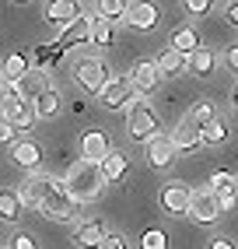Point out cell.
Here are the masks:
<instances>
[{"label":"cell","mask_w":238,"mask_h":249,"mask_svg":"<svg viewBox=\"0 0 238 249\" xmlns=\"http://www.w3.org/2000/svg\"><path fill=\"white\" fill-rule=\"evenodd\" d=\"M189 218L196 225H214L221 218V200L214 190H193V200H189Z\"/></svg>","instance_id":"obj_8"},{"label":"cell","mask_w":238,"mask_h":249,"mask_svg":"<svg viewBox=\"0 0 238 249\" xmlns=\"http://www.w3.org/2000/svg\"><path fill=\"white\" fill-rule=\"evenodd\" d=\"M84 42H91V18H77L74 25H67L60 32V39H56L60 49H74V46H84Z\"/></svg>","instance_id":"obj_16"},{"label":"cell","mask_w":238,"mask_h":249,"mask_svg":"<svg viewBox=\"0 0 238 249\" xmlns=\"http://www.w3.org/2000/svg\"><path fill=\"white\" fill-rule=\"evenodd\" d=\"M126 11H130V0H98V14L105 21H116V18L126 21Z\"/></svg>","instance_id":"obj_26"},{"label":"cell","mask_w":238,"mask_h":249,"mask_svg":"<svg viewBox=\"0 0 238 249\" xmlns=\"http://www.w3.org/2000/svg\"><path fill=\"white\" fill-rule=\"evenodd\" d=\"M182 7L193 14V18H200V14H207L214 7V0H182Z\"/></svg>","instance_id":"obj_34"},{"label":"cell","mask_w":238,"mask_h":249,"mask_svg":"<svg viewBox=\"0 0 238 249\" xmlns=\"http://www.w3.org/2000/svg\"><path fill=\"white\" fill-rule=\"evenodd\" d=\"M102 190H105V176H102V165L84 161V158L70 165V172H67V193H70L77 204H91V200H98Z\"/></svg>","instance_id":"obj_1"},{"label":"cell","mask_w":238,"mask_h":249,"mask_svg":"<svg viewBox=\"0 0 238 249\" xmlns=\"http://www.w3.org/2000/svg\"><path fill=\"white\" fill-rule=\"evenodd\" d=\"M32 71L28 63V53H21V49H14V53L4 60V85H21V77Z\"/></svg>","instance_id":"obj_19"},{"label":"cell","mask_w":238,"mask_h":249,"mask_svg":"<svg viewBox=\"0 0 238 249\" xmlns=\"http://www.w3.org/2000/svg\"><path fill=\"white\" fill-rule=\"evenodd\" d=\"M14 4H25V0H14Z\"/></svg>","instance_id":"obj_43"},{"label":"cell","mask_w":238,"mask_h":249,"mask_svg":"<svg viewBox=\"0 0 238 249\" xmlns=\"http://www.w3.org/2000/svg\"><path fill=\"white\" fill-rule=\"evenodd\" d=\"M172 141H175L179 151H196V147L203 144V130H200L196 123H189V120H182V123L172 130Z\"/></svg>","instance_id":"obj_17"},{"label":"cell","mask_w":238,"mask_h":249,"mask_svg":"<svg viewBox=\"0 0 238 249\" xmlns=\"http://www.w3.org/2000/svg\"><path fill=\"white\" fill-rule=\"evenodd\" d=\"M228 137V123L224 120H214L210 126H203V144H221Z\"/></svg>","instance_id":"obj_32"},{"label":"cell","mask_w":238,"mask_h":249,"mask_svg":"<svg viewBox=\"0 0 238 249\" xmlns=\"http://www.w3.org/2000/svg\"><path fill=\"white\" fill-rule=\"evenodd\" d=\"M0 141H4V144H14V126L4 120V123H0Z\"/></svg>","instance_id":"obj_40"},{"label":"cell","mask_w":238,"mask_h":249,"mask_svg":"<svg viewBox=\"0 0 238 249\" xmlns=\"http://www.w3.org/2000/svg\"><path fill=\"white\" fill-rule=\"evenodd\" d=\"M91 42L95 46H112V21H105L102 14L91 18Z\"/></svg>","instance_id":"obj_27"},{"label":"cell","mask_w":238,"mask_h":249,"mask_svg":"<svg viewBox=\"0 0 238 249\" xmlns=\"http://www.w3.org/2000/svg\"><path fill=\"white\" fill-rule=\"evenodd\" d=\"M109 155H112V147H109V134H105V130H84V134H81V158L84 161L102 165Z\"/></svg>","instance_id":"obj_11"},{"label":"cell","mask_w":238,"mask_h":249,"mask_svg":"<svg viewBox=\"0 0 238 249\" xmlns=\"http://www.w3.org/2000/svg\"><path fill=\"white\" fill-rule=\"evenodd\" d=\"M39 214H42V218H49V221H74L77 200H74L70 193H67V182H60V186L46 196L42 207H39Z\"/></svg>","instance_id":"obj_5"},{"label":"cell","mask_w":238,"mask_h":249,"mask_svg":"<svg viewBox=\"0 0 238 249\" xmlns=\"http://www.w3.org/2000/svg\"><path fill=\"white\" fill-rule=\"evenodd\" d=\"M189 71L196 77H207L214 71V53H210V49H196V53L189 56Z\"/></svg>","instance_id":"obj_28"},{"label":"cell","mask_w":238,"mask_h":249,"mask_svg":"<svg viewBox=\"0 0 238 249\" xmlns=\"http://www.w3.org/2000/svg\"><path fill=\"white\" fill-rule=\"evenodd\" d=\"M126 130H130V137L137 144H147L151 137H158V116H154V109H151L147 102H137L130 109V116H126Z\"/></svg>","instance_id":"obj_4"},{"label":"cell","mask_w":238,"mask_h":249,"mask_svg":"<svg viewBox=\"0 0 238 249\" xmlns=\"http://www.w3.org/2000/svg\"><path fill=\"white\" fill-rule=\"evenodd\" d=\"M7 249H11V246H7Z\"/></svg>","instance_id":"obj_45"},{"label":"cell","mask_w":238,"mask_h":249,"mask_svg":"<svg viewBox=\"0 0 238 249\" xmlns=\"http://www.w3.org/2000/svg\"><path fill=\"white\" fill-rule=\"evenodd\" d=\"M56 186H60V179H53V176H28V179L21 182L18 196H21V204H25V207L39 211V207H42V200H46V196L53 193Z\"/></svg>","instance_id":"obj_6"},{"label":"cell","mask_w":238,"mask_h":249,"mask_svg":"<svg viewBox=\"0 0 238 249\" xmlns=\"http://www.w3.org/2000/svg\"><path fill=\"white\" fill-rule=\"evenodd\" d=\"M140 102V98H137V88H133V81L130 77H112V85L105 88V91H102V106H105V109H133V106H137Z\"/></svg>","instance_id":"obj_7"},{"label":"cell","mask_w":238,"mask_h":249,"mask_svg":"<svg viewBox=\"0 0 238 249\" xmlns=\"http://www.w3.org/2000/svg\"><path fill=\"white\" fill-rule=\"evenodd\" d=\"M77 18H81L77 0H49V4H46V21L60 25V32H63L67 25H74Z\"/></svg>","instance_id":"obj_14"},{"label":"cell","mask_w":238,"mask_h":249,"mask_svg":"<svg viewBox=\"0 0 238 249\" xmlns=\"http://www.w3.org/2000/svg\"><path fill=\"white\" fill-rule=\"evenodd\" d=\"M224 63H228V67H231V74H238V42L224 49Z\"/></svg>","instance_id":"obj_37"},{"label":"cell","mask_w":238,"mask_h":249,"mask_svg":"<svg viewBox=\"0 0 238 249\" xmlns=\"http://www.w3.org/2000/svg\"><path fill=\"white\" fill-rule=\"evenodd\" d=\"M60 106H63V98H60L56 88H49V91H42V95L35 98V112H39V120H53V116L60 112Z\"/></svg>","instance_id":"obj_24"},{"label":"cell","mask_w":238,"mask_h":249,"mask_svg":"<svg viewBox=\"0 0 238 249\" xmlns=\"http://www.w3.org/2000/svg\"><path fill=\"white\" fill-rule=\"evenodd\" d=\"M161 67H158V60H140V63H133V71H130V81H133V88L137 91H154L161 85Z\"/></svg>","instance_id":"obj_12"},{"label":"cell","mask_w":238,"mask_h":249,"mask_svg":"<svg viewBox=\"0 0 238 249\" xmlns=\"http://www.w3.org/2000/svg\"><path fill=\"white\" fill-rule=\"evenodd\" d=\"M235 182H238V176H231V172H224V169H217V172L210 176V182H207V190L224 193V190H235Z\"/></svg>","instance_id":"obj_30"},{"label":"cell","mask_w":238,"mask_h":249,"mask_svg":"<svg viewBox=\"0 0 238 249\" xmlns=\"http://www.w3.org/2000/svg\"><path fill=\"white\" fill-rule=\"evenodd\" d=\"M74 81H77V88H81V91L98 95V98H102V91L112 85L105 60H98V56H84V60H77V67H74Z\"/></svg>","instance_id":"obj_2"},{"label":"cell","mask_w":238,"mask_h":249,"mask_svg":"<svg viewBox=\"0 0 238 249\" xmlns=\"http://www.w3.org/2000/svg\"><path fill=\"white\" fill-rule=\"evenodd\" d=\"M126 25L137 28V32H151L158 25V7L151 4V0H137V4H130L126 11Z\"/></svg>","instance_id":"obj_13"},{"label":"cell","mask_w":238,"mask_h":249,"mask_svg":"<svg viewBox=\"0 0 238 249\" xmlns=\"http://www.w3.org/2000/svg\"><path fill=\"white\" fill-rule=\"evenodd\" d=\"M102 249H130V242H126L123 235H109V239H105V246H102Z\"/></svg>","instance_id":"obj_38"},{"label":"cell","mask_w":238,"mask_h":249,"mask_svg":"<svg viewBox=\"0 0 238 249\" xmlns=\"http://www.w3.org/2000/svg\"><path fill=\"white\" fill-rule=\"evenodd\" d=\"M18 91H21V98H28V102H35V98H39L42 91H49V81H46V71H28V74L21 77V85H18Z\"/></svg>","instance_id":"obj_21"},{"label":"cell","mask_w":238,"mask_h":249,"mask_svg":"<svg viewBox=\"0 0 238 249\" xmlns=\"http://www.w3.org/2000/svg\"><path fill=\"white\" fill-rule=\"evenodd\" d=\"M21 207H25V204H21L18 193L7 190L4 196H0V214H4V221H18V218H21Z\"/></svg>","instance_id":"obj_29"},{"label":"cell","mask_w":238,"mask_h":249,"mask_svg":"<svg viewBox=\"0 0 238 249\" xmlns=\"http://www.w3.org/2000/svg\"><path fill=\"white\" fill-rule=\"evenodd\" d=\"M105 228H102L98 221H84V225H77V231H74V242L81 246V249H102L105 246Z\"/></svg>","instance_id":"obj_18"},{"label":"cell","mask_w":238,"mask_h":249,"mask_svg":"<svg viewBox=\"0 0 238 249\" xmlns=\"http://www.w3.org/2000/svg\"><path fill=\"white\" fill-rule=\"evenodd\" d=\"M158 67L165 77H179L182 71H189V56L179 53V49H165V53L158 56Z\"/></svg>","instance_id":"obj_22"},{"label":"cell","mask_w":238,"mask_h":249,"mask_svg":"<svg viewBox=\"0 0 238 249\" xmlns=\"http://www.w3.org/2000/svg\"><path fill=\"white\" fill-rule=\"evenodd\" d=\"M4 120H7L14 130H32V126H35V120H39L35 102L21 98L18 85H4Z\"/></svg>","instance_id":"obj_3"},{"label":"cell","mask_w":238,"mask_h":249,"mask_svg":"<svg viewBox=\"0 0 238 249\" xmlns=\"http://www.w3.org/2000/svg\"><path fill=\"white\" fill-rule=\"evenodd\" d=\"M126 169H130V158L123 151H112L105 161H102V176H105V182H119L126 176Z\"/></svg>","instance_id":"obj_23"},{"label":"cell","mask_w":238,"mask_h":249,"mask_svg":"<svg viewBox=\"0 0 238 249\" xmlns=\"http://www.w3.org/2000/svg\"><path fill=\"white\" fill-rule=\"evenodd\" d=\"M7 246H11V249H39V246H35V239H32L28 231H18V235H14Z\"/></svg>","instance_id":"obj_35"},{"label":"cell","mask_w":238,"mask_h":249,"mask_svg":"<svg viewBox=\"0 0 238 249\" xmlns=\"http://www.w3.org/2000/svg\"><path fill=\"white\" fill-rule=\"evenodd\" d=\"M144 155H147V165H154V169H168V165L175 161L179 147H175L172 134H158V137H151L144 144Z\"/></svg>","instance_id":"obj_9"},{"label":"cell","mask_w":238,"mask_h":249,"mask_svg":"<svg viewBox=\"0 0 238 249\" xmlns=\"http://www.w3.org/2000/svg\"><path fill=\"white\" fill-rule=\"evenodd\" d=\"M172 49H179V53H186V56H193L196 49H203V46H200V32H196L193 25H179V28L172 32Z\"/></svg>","instance_id":"obj_20"},{"label":"cell","mask_w":238,"mask_h":249,"mask_svg":"<svg viewBox=\"0 0 238 249\" xmlns=\"http://www.w3.org/2000/svg\"><path fill=\"white\" fill-rule=\"evenodd\" d=\"M11 158H14V165H21V169H39L42 165V147H39V141L21 137V141L11 144Z\"/></svg>","instance_id":"obj_15"},{"label":"cell","mask_w":238,"mask_h":249,"mask_svg":"<svg viewBox=\"0 0 238 249\" xmlns=\"http://www.w3.org/2000/svg\"><path fill=\"white\" fill-rule=\"evenodd\" d=\"M235 190H238V182H235Z\"/></svg>","instance_id":"obj_44"},{"label":"cell","mask_w":238,"mask_h":249,"mask_svg":"<svg viewBox=\"0 0 238 249\" xmlns=\"http://www.w3.org/2000/svg\"><path fill=\"white\" fill-rule=\"evenodd\" d=\"M207 249H235V242H231V239H214Z\"/></svg>","instance_id":"obj_41"},{"label":"cell","mask_w":238,"mask_h":249,"mask_svg":"<svg viewBox=\"0 0 238 249\" xmlns=\"http://www.w3.org/2000/svg\"><path fill=\"white\" fill-rule=\"evenodd\" d=\"M60 56H63V49H60L56 42H53V46H42V49H39V56H35V60H39V71H53Z\"/></svg>","instance_id":"obj_31"},{"label":"cell","mask_w":238,"mask_h":249,"mask_svg":"<svg viewBox=\"0 0 238 249\" xmlns=\"http://www.w3.org/2000/svg\"><path fill=\"white\" fill-rule=\"evenodd\" d=\"M140 249H168V235H165L161 228H151V231H144Z\"/></svg>","instance_id":"obj_33"},{"label":"cell","mask_w":238,"mask_h":249,"mask_svg":"<svg viewBox=\"0 0 238 249\" xmlns=\"http://www.w3.org/2000/svg\"><path fill=\"white\" fill-rule=\"evenodd\" d=\"M231 106L238 109V85H235V91H231Z\"/></svg>","instance_id":"obj_42"},{"label":"cell","mask_w":238,"mask_h":249,"mask_svg":"<svg viewBox=\"0 0 238 249\" xmlns=\"http://www.w3.org/2000/svg\"><path fill=\"white\" fill-rule=\"evenodd\" d=\"M189 200H193V190L186 186V182H179V179H172V182H165L161 186V207L168 211V214H189Z\"/></svg>","instance_id":"obj_10"},{"label":"cell","mask_w":238,"mask_h":249,"mask_svg":"<svg viewBox=\"0 0 238 249\" xmlns=\"http://www.w3.org/2000/svg\"><path fill=\"white\" fill-rule=\"evenodd\" d=\"M217 200H221V211H231L235 200H238V190H224V193H217Z\"/></svg>","instance_id":"obj_36"},{"label":"cell","mask_w":238,"mask_h":249,"mask_svg":"<svg viewBox=\"0 0 238 249\" xmlns=\"http://www.w3.org/2000/svg\"><path fill=\"white\" fill-rule=\"evenodd\" d=\"M224 18H228V25H235V28H238V0H231V4L224 7Z\"/></svg>","instance_id":"obj_39"},{"label":"cell","mask_w":238,"mask_h":249,"mask_svg":"<svg viewBox=\"0 0 238 249\" xmlns=\"http://www.w3.org/2000/svg\"><path fill=\"white\" fill-rule=\"evenodd\" d=\"M186 120H189V123H196V126L203 130V126H210V123L217 120V109H214V102H210V98H203V102H196V106L189 109V116H186Z\"/></svg>","instance_id":"obj_25"}]
</instances>
